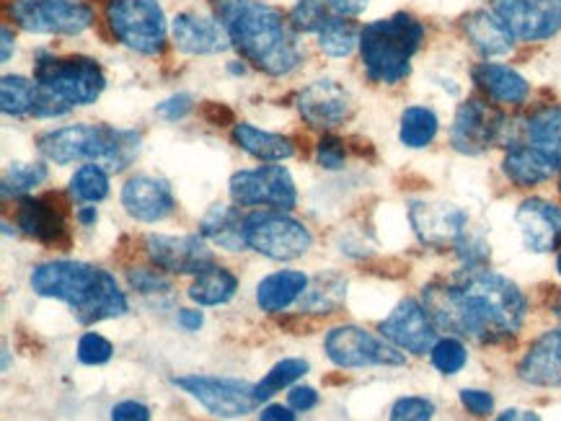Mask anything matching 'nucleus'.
Listing matches in <instances>:
<instances>
[{
	"label": "nucleus",
	"mask_w": 561,
	"mask_h": 421,
	"mask_svg": "<svg viewBox=\"0 0 561 421\" xmlns=\"http://www.w3.org/2000/svg\"><path fill=\"white\" fill-rule=\"evenodd\" d=\"M424 308L443 331L492 344L520 331L528 303L507 277L469 267L448 282L424 288Z\"/></svg>",
	"instance_id": "obj_1"
},
{
	"label": "nucleus",
	"mask_w": 561,
	"mask_h": 421,
	"mask_svg": "<svg viewBox=\"0 0 561 421\" xmlns=\"http://www.w3.org/2000/svg\"><path fill=\"white\" fill-rule=\"evenodd\" d=\"M215 11L233 47L251 66L270 75H287L298 68L295 28L277 9L262 0H215Z\"/></svg>",
	"instance_id": "obj_2"
},
{
	"label": "nucleus",
	"mask_w": 561,
	"mask_h": 421,
	"mask_svg": "<svg viewBox=\"0 0 561 421\" xmlns=\"http://www.w3.org/2000/svg\"><path fill=\"white\" fill-rule=\"evenodd\" d=\"M32 290L39 297L60 300L83 326L119 318L129 308L117 280L106 269L85 261L57 259L39 264L32 272Z\"/></svg>",
	"instance_id": "obj_3"
},
{
	"label": "nucleus",
	"mask_w": 561,
	"mask_h": 421,
	"mask_svg": "<svg viewBox=\"0 0 561 421\" xmlns=\"http://www.w3.org/2000/svg\"><path fill=\"white\" fill-rule=\"evenodd\" d=\"M37 98L32 114L53 119L68 114L73 106L93 104L104 94V70L91 57H55L47 49L37 55Z\"/></svg>",
	"instance_id": "obj_4"
},
{
	"label": "nucleus",
	"mask_w": 561,
	"mask_h": 421,
	"mask_svg": "<svg viewBox=\"0 0 561 421\" xmlns=\"http://www.w3.org/2000/svg\"><path fill=\"white\" fill-rule=\"evenodd\" d=\"M140 135L106 125H70L49 130L37 140L39 153L57 166L93 161L106 171H125L140 155Z\"/></svg>",
	"instance_id": "obj_5"
},
{
	"label": "nucleus",
	"mask_w": 561,
	"mask_h": 421,
	"mask_svg": "<svg viewBox=\"0 0 561 421\" xmlns=\"http://www.w3.org/2000/svg\"><path fill=\"white\" fill-rule=\"evenodd\" d=\"M424 39V26L409 13L373 21L359 34L363 66L376 83L393 85L412 70V57Z\"/></svg>",
	"instance_id": "obj_6"
},
{
	"label": "nucleus",
	"mask_w": 561,
	"mask_h": 421,
	"mask_svg": "<svg viewBox=\"0 0 561 421\" xmlns=\"http://www.w3.org/2000/svg\"><path fill=\"white\" fill-rule=\"evenodd\" d=\"M106 24L117 42L140 55L161 52L169 32L158 0H110Z\"/></svg>",
	"instance_id": "obj_7"
},
{
	"label": "nucleus",
	"mask_w": 561,
	"mask_h": 421,
	"mask_svg": "<svg viewBox=\"0 0 561 421\" xmlns=\"http://www.w3.org/2000/svg\"><path fill=\"white\" fill-rule=\"evenodd\" d=\"M247 246L275 261L300 259L313 246L308 227L285 212H251L243 220Z\"/></svg>",
	"instance_id": "obj_8"
},
{
	"label": "nucleus",
	"mask_w": 561,
	"mask_h": 421,
	"mask_svg": "<svg viewBox=\"0 0 561 421\" xmlns=\"http://www.w3.org/2000/svg\"><path fill=\"white\" fill-rule=\"evenodd\" d=\"M176 388H182L192 398H197L213 417L239 419L256 409V385L233 377H210V375H184L174 377Z\"/></svg>",
	"instance_id": "obj_9"
},
{
	"label": "nucleus",
	"mask_w": 561,
	"mask_h": 421,
	"mask_svg": "<svg viewBox=\"0 0 561 421\" xmlns=\"http://www.w3.org/2000/svg\"><path fill=\"white\" fill-rule=\"evenodd\" d=\"M9 16L34 34H81L93 24V11L78 0H13Z\"/></svg>",
	"instance_id": "obj_10"
},
{
	"label": "nucleus",
	"mask_w": 561,
	"mask_h": 421,
	"mask_svg": "<svg viewBox=\"0 0 561 421\" xmlns=\"http://www.w3.org/2000/svg\"><path fill=\"white\" fill-rule=\"evenodd\" d=\"M327 356L340 367H380V365H404L407 356L391 341L373 337L370 331L357 326H340L329 331L323 341Z\"/></svg>",
	"instance_id": "obj_11"
},
{
	"label": "nucleus",
	"mask_w": 561,
	"mask_h": 421,
	"mask_svg": "<svg viewBox=\"0 0 561 421\" xmlns=\"http://www.w3.org/2000/svg\"><path fill=\"white\" fill-rule=\"evenodd\" d=\"M230 197L239 207H272L277 212L293 210L298 202L290 171L275 163L230 176Z\"/></svg>",
	"instance_id": "obj_12"
},
{
	"label": "nucleus",
	"mask_w": 561,
	"mask_h": 421,
	"mask_svg": "<svg viewBox=\"0 0 561 421\" xmlns=\"http://www.w3.org/2000/svg\"><path fill=\"white\" fill-rule=\"evenodd\" d=\"M492 11L523 42L549 39L561 28V0H492Z\"/></svg>",
	"instance_id": "obj_13"
},
{
	"label": "nucleus",
	"mask_w": 561,
	"mask_h": 421,
	"mask_svg": "<svg viewBox=\"0 0 561 421\" xmlns=\"http://www.w3.org/2000/svg\"><path fill=\"white\" fill-rule=\"evenodd\" d=\"M502 130H505V117L497 109H492L481 98H469L460 104L453 119L450 142L458 153L479 155L502 140Z\"/></svg>",
	"instance_id": "obj_14"
},
{
	"label": "nucleus",
	"mask_w": 561,
	"mask_h": 421,
	"mask_svg": "<svg viewBox=\"0 0 561 421\" xmlns=\"http://www.w3.org/2000/svg\"><path fill=\"white\" fill-rule=\"evenodd\" d=\"M150 261L171 274H203L215 267L213 252L203 235H163L153 233L146 241Z\"/></svg>",
	"instance_id": "obj_15"
},
{
	"label": "nucleus",
	"mask_w": 561,
	"mask_h": 421,
	"mask_svg": "<svg viewBox=\"0 0 561 421\" xmlns=\"http://www.w3.org/2000/svg\"><path fill=\"white\" fill-rule=\"evenodd\" d=\"M435 320L430 318L427 308L416 300L407 297L396 305L391 316L380 324V334L393 347L404 349L409 354H427L435 347Z\"/></svg>",
	"instance_id": "obj_16"
},
{
	"label": "nucleus",
	"mask_w": 561,
	"mask_h": 421,
	"mask_svg": "<svg viewBox=\"0 0 561 421\" xmlns=\"http://www.w3.org/2000/svg\"><path fill=\"white\" fill-rule=\"evenodd\" d=\"M409 220L422 244L433 248H456L469 233V215L448 202H414L409 207Z\"/></svg>",
	"instance_id": "obj_17"
},
{
	"label": "nucleus",
	"mask_w": 561,
	"mask_h": 421,
	"mask_svg": "<svg viewBox=\"0 0 561 421\" xmlns=\"http://www.w3.org/2000/svg\"><path fill=\"white\" fill-rule=\"evenodd\" d=\"M298 112L316 130H332L350 117L352 102L344 85L323 78V81H313L300 89Z\"/></svg>",
	"instance_id": "obj_18"
},
{
	"label": "nucleus",
	"mask_w": 561,
	"mask_h": 421,
	"mask_svg": "<svg viewBox=\"0 0 561 421\" xmlns=\"http://www.w3.org/2000/svg\"><path fill=\"white\" fill-rule=\"evenodd\" d=\"M515 223L528 252L551 254L561 244V210L546 199H525L517 207Z\"/></svg>",
	"instance_id": "obj_19"
},
{
	"label": "nucleus",
	"mask_w": 561,
	"mask_h": 421,
	"mask_svg": "<svg viewBox=\"0 0 561 421\" xmlns=\"http://www.w3.org/2000/svg\"><path fill=\"white\" fill-rule=\"evenodd\" d=\"M122 204L127 215L140 220V223H158L174 212V195L163 178L138 174L127 178L122 187Z\"/></svg>",
	"instance_id": "obj_20"
},
{
	"label": "nucleus",
	"mask_w": 561,
	"mask_h": 421,
	"mask_svg": "<svg viewBox=\"0 0 561 421\" xmlns=\"http://www.w3.org/2000/svg\"><path fill=\"white\" fill-rule=\"evenodd\" d=\"M171 37L186 55H218L233 45L220 19L205 16V13L197 11L179 13L174 24H171Z\"/></svg>",
	"instance_id": "obj_21"
},
{
	"label": "nucleus",
	"mask_w": 561,
	"mask_h": 421,
	"mask_svg": "<svg viewBox=\"0 0 561 421\" xmlns=\"http://www.w3.org/2000/svg\"><path fill=\"white\" fill-rule=\"evenodd\" d=\"M517 375L538 388H561V328L546 331L525 352Z\"/></svg>",
	"instance_id": "obj_22"
},
{
	"label": "nucleus",
	"mask_w": 561,
	"mask_h": 421,
	"mask_svg": "<svg viewBox=\"0 0 561 421\" xmlns=\"http://www.w3.org/2000/svg\"><path fill=\"white\" fill-rule=\"evenodd\" d=\"M19 227L42 244L57 246L60 241H68V227H65L62 212L47 199L24 197L19 202Z\"/></svg>",
	"instance_id": "obj_23"
},
{
	"label": "nucleus",
	"mask_w": 561,
	"mask_h": 421,
	"mask_svg": "<svg viewBox=\"0 0 561 421\" xmlns=\"http://www.w3.org/2000/svg\"><path fill=\"white\" fill-rule=\"evenodd\" d=\"M466 39L479 49L484 57H502L515 45L513 32L502 24L494 11H473L460 21Z\"/></svg>",
	"instance_id": "obj_24"
},
{
	"label": "nucleus",
	"mask_w": 561,
	"mask_h": 421,
	"mask_svg": "<svg viewBox=\"0 0 561 421\" xmlns=\"http://www.w3.org/2000/svg\"><path fill=\"white\" fill-rule=\"evenodd\" d=\"M473 83L479 85L492 102L505 106H520L530 94V85L520 73H515L507 66H494V62H484V66L473 68Z\"/></svg>",
	"instance_id": "obj_25"
},
{
	"label": "nucleus",
	"mask_w": 561,
	"mask_h": 421,
	"mask_svg": "<svg viewBox=\"0 0 561 421\" xmlns=\"http://www.w3.org/2000/svg\"><path fill=\"white\" fill-rule=\"evenodd\" d=\"M505 176L517 187H538L557 174L559 166L534 145H513L502 161Z\"/></svg>",
	"instance_id": "obj_26"
},
{
	"label": "nucleus",
	"mask_w": 561,
	"mask_h": 421,
	"mask_svg": "<svg viewBox=\"0 0 561 421\" xmlns=\"http://www.w3.org/2000/svg\"><path fill=\"white\" fill-rule=\"evenodd\" d=\"M308 277L304 272H295V269H285V272H275L264 277L256 288V305L270 316L283 313L290 308L295 300L304 297L308 290Z\"/></svg>",
	"instance_id": "obj_27"
},
{
	"label": "nucleus",
	"mask_w": 561,
	"mask_h": 421,
	"mask_svg": "<svg viewBox=\"0 0 561 421\" xmlns=\"http://www.w3.org/2000/svg\"><path fill=\"white\" fill-rule=\"evenodd\" d=\"M243 220H247V215H241L236 207L215 204L199 220V235L207 241H215L226 252H241V248H249L247 233H243Z\"/></svg>",
	"instance_id": "obj_28"
},
{
	"label": "nucleus",
	"mask_w": 561,
	"mask_h": 421,
	"mask_svg": "<svg viewBox=\"0 0 561 421\" xmlns=\"http://www.w3.org/2000/svg\"><path fill=\"white\" fill-rule=\"evenodd\" d=\"M233 140L236 145L247 150L249 155H254V159L267 161V163L285 161L295 153V142L290 138H285V135H277V132L259 130V127L247 125V122L233 127Z\"/></svg>",
	"instance_id": "obj_29"
},
{
	"label": "nucleus",
	"mask_w": 561,
	"mask_h": 421,
	"mask_svg": "<svg viewBox=\"0 0 561 421\" xmlns=\"http://www.w3.org/2000/svg\"><path fill=\"white\" fill-rule=\"evenodd\" d=\"M525 138L530 145L549 155L561 171V106L536 112L525 125Z\"/></svg>",
	"instance_id": "obj_30"
},
{
	"label": "nucleus",
	"mask_w": 561,
	"mask_h": 421,
	"mask_svg": "<svg viewBox=\"0 0 561 421\" xmlns=\"http://www.w3.org/2000/svg\"><path fill=\"white\" fill-rule=\"evenodd\" d=\"M239 290V280L236 274H230L228 269L222 267H210L205 269L203 274H197V280L192 282L190 297L197 305H207V308H215V305L228 303L230 297Z\"/></svg>",
	"instance_id": "obj_31"
},
{
	"label": "nucleus",
	"mask_w": 561,
	"mask_h": 421,
	"mask_svg": "<svg viewBox=\"0 0 561 421\" xmlns=\"http://www.w3.org/2000/svg\"><path fill=\"white\" fill-rule=\"evenodd\" d=\"M344 292H347V280H342L336 272H321L313 282H308V290L300 297V311L329 313L340 308Z\"/></svg>",
	"instance_id": "obj_32"
},
{
	"label": "nucleus",
	"mask_w": 561,
	"mask_h": 421,
	"mask_svg": "<svg viewBox=\"0 0 561 421\" xmlns=\"http://www.w3.org/2000/svg\"><path fill=\"white\" fill-rule=\"evenodd\" d=\"M359 34L363 32L350 19L332 13L316 32V37H319L321 52H327L329 57H347L355 52V47H359Z\"/></svg>",
	"instance_id": "obj_33"
},
{
	"label": "nucleus",
	"mask_w": 561,
	"mask_h": 421,
	"mask_svg": "<svg viewBox=\"0 0 561 421\" xmlns=\"http://www.w3.org/2000/svg\"><path fill=\"white\" fill-rule=\"evenodd\" d=\"M437 130H440L437 114L433 109H427V106H409V109L401 114L399 138L407 148H427L430 142L435 140Z\"/></svg>",
	"instance_id": "obj_34"
},
{
	"label": "nucleus",
	"mask_w": 561,
	"mask_h": 421,
	"mask_svg": "<svg viewBox=\"0 0 561 421\" xmlns=\"http://www.w3.org/2000/svg\"><path fill=\"white\" fill-rule=\"evenodd\" d=\"M106 195H110V171L99 166V163H85L70 178V197L78 199V202H102Z\"/></svg>",
	"instance_id": "obj_35"
},
{
	"label": "nucleus",
	"mask_w": 561,
	"mask_h": 421,
	"mask_svg": "<svg viewBox=\"0 0 561 421\" xmlns=\"http://www.w3.org/2000/svg\"><path fill=\"white\" fill-rule=\"evenodd\" d=\"M34 98H37V83L24 75H3L0 81V106L9 117L32 114Z\"/></svg>",
	"instance_id": "obj_36"
},
{
	"label": "nucleus",
	"mask_w": 561,
	"mask_h": 421,
	"mask_svg": "<svg viewBox=\"0 0 561 421\" xmlns=\"http://www.w3.org/2000/svg\"><path fill=\"white\" fill-rule=\"evenodd\" d=\"M308 370H311V365H308L306 360H300V356H290V360L277 362V365L256 383L259 404L270 401L272 396L279 394V390L287 388V385H293L298 377H304Z\"/></svg>",
	"instance_id": "obj_37"
},
{
	"label": "nucleus",
	"mask_w": 561,
	"mask_h": 421,
	"mask_svg": "<svg viewBox=\"0 0 561 421\" xmlns=\"http://www.w3.org/2000/svg\"><path fill=\"white\" fill-rule=\"evenodd\" d=\"M47 178V166L45 163H13V166L5 171L3 176V197H26L28 191L37 189L42 182Z\"/></svg>",
	"instance_id": "obj_38"
},
{
	"label": "nucleus",
	"mask_w": 561,
	"mask_h": 421,
	"mask_svg": "<svg viewBox=\"0 0 561 421\" xmlns=\"http://www.w3.org/2000/svg\"><path fill=\"white\" fill-rule=\"evenodd\" d=\"M466 360H469V352L460 344L458 339H437L435 347L430 349V362H433L435 370H440L443 375H456L458 370H463Z\"/></svg>",
	"instance_id": "obj_39"
},
{
	"label": "nucleus",
	"mask_w": 561,
	"mask_h": 421,
	"mask_svg": "<svg viewBox=\"0 0 561 421\" xmlns=\"http://www.w3.org/2000/svg\"><path fill=\"white\" fill-rule=\"evenodd\" d=\"M114 347L110 339H104L102 334H83L78 341V362L81 365H106L112 360Z\"/></svg>",
	"instance_id": "obj_40"
},
{
	"label": "nucleus",
	"mask_w": 561,
	"mask_h": 421,
	"mask_svg": "<svg viewBox=\"0 0 561 421\" xmlns=\"http://www.w3.org/2000/svg\"><path fill=\"white\" fill-rule=\"evenodd\" d=\"M435 404L422 396H404L393 404L388 421H433Z\"/></svg>",
	"instance_id": "obj_41"
},
{
	"label": "nucleus",
	"mask_w": 561,
	"mask_h": 421,
	"mask_svg": "<svg viewBox=\"0 0 561 421\" xmlns=\"http://www.w3.org/2000/svg\"><path fill=\"white\" fill-rule=\"evenodd\" d=\"M316 159H319L323 168L340 171L344 166V159H347V148H344V142L340 138H334V135H323L319 145H316Z\"/></svg>",
	"instance_id": "obj_42"
},
{
	"label": "nucleus",
	"mask_w": 561,
	"mask_h": 421,
	"mask_svg": "<svg viewBox=\"0 0 561 421\" xmlns=\"http://www.w3.org/2000/svg\"><path fill=\"white\" fill-rule=\"evenodd\" d=\"M129 284H133L135 292L146 297H156L163 295V292H171V284L167 277L148 272V269H138V272H129Z\"/></svg>",
	"instance_id": "obj_43"
},
{
	"label": "nucleus",
	"mask_w": 561,
	"mask_h": 421,
	"mask_svg": "<svg viewBox=\"0 0 561 421\" xmlns=\"http://www.w3.org/2000/svg\"><path fill=\"white\" fill-rule=\"evenodd\" d=\"M192 106H194V102H192L190 94H174V96H169L167 102H161L156 106V114H158V117L176 122V119H182L192 112Z\"/></svg>",
	"instance_id": "obj_44"
},
{
	"label": "nucleus",
	"mask_w": 561,
	"mask_h": 421,
	"mask_svg": "<svg viewBox=\"0 0 561 421\" xmlns=\"http://www.w3.org/2000/svg\"><path fill=\"white\" fill-rule=\"evenodd\" d=\"M460 404L466 406V411H471L473 417H489L494 411V398L486 390H460Z\"/></svg>",
	"instance_id": "obj_45"
},
{
	"label": "nucleus",
	"mask_w": 561,
	"mask_h": 421,
	"mask_svg": "<svg viewBox=\"0 0 561 421\" xmlns=\"http://www.w3.org/2000/svg\"><path fill=\"white\" fill-rule=\"evenodd\" d=\"M112 421H150V409L140 401H122L112 409Z\"/></svg>",
	"instance_id": "obj_46"
},
{
	"label": "nucleus",
	"mask_w": 561,
	"mask_h": 421,
	"mask_svg": "<svg viewBox=\"0 0 561 421\" xmlns=\"http://www.w3.org/2000/svg\"><path fill=\"white\" fill-rule=\"evenodd\" d=\"M287 404H290V409L295 411H311L319 406V394H316L313 388H308V385H298V388H293L290 396H287Z\"/></svg>",
	"instance_id": "obj_47"
},
{
	"label": "nucleus",
	"mask_w": 561,
	"mask_h": 421,
	"mask_svg": "<svg viewBox=\"0 0 561 421\" xmlns=\"http://www.w3.org/2000/svg\"><path fill=\"white\" fill-rule=\"evenodd\" d=\"M365 5H368V0H329V11H332L334 16H344V19H352L357 16V13H363Z\"/></svg>",
	"instance_id": "obj_48"
},
{
	"label": "nucleus",
	"mask_w": 561,
	"mask_h": 421,
	"mask_svg": "<svg viewBox=\"0 0 561 421\" xmlns=\"http://www.w3.org/2000/svg\"><path fill=\"white\" fill-rule=\"evenodd\" d=\"M259 421H295V417H293L290 406L272 404L262 413H259Z\"/></svg>",
	"instance_id": "obj_49"
},
{
	"label": "nucleus",
	"mask_w": 561,
	"mask_h": 421,
	"mask_svg": "<svg viewBox=\"0 0 561 421\" xmlns=\"http://www.w3.org/2000/svg\"><path fill=\"white\" fill-rule=\"evenodd\" d=\"M176 320H179V326L186 328V331H199V328H203V324H205L203 313H199V311H179Z\"/></svg>",
	"instance_id": "obj_50"
},
{
	"label": "nucleus",
	"mask_w": 561,
	"mask_h": 421,
	"mask_svg": "<svg viewBox=\"0 0 561 421\" xmlns=\"http://www.w3.org/2000/svg\"><path fill=\"white\" fill-rule=\"evenodd\" d=\"M494 421H541V417L534 411H523V409H510L505 413H500Z\"/></svg>",
	"instance_id": "obj_51"
},
{
	"label": "nucleus",
	"mask_w": 561,
	"mask_h": 421,
	"mask_svg": "<svg viewBox=\"0 0 561 421\" xmlns=\"http://www.w3.org/2000/svg\"><path fill=\"white\" fill-rule=\"evenodd\" d=\"M0 34H3V55H0V60L9 62L11 60V52H13V45H16V42H13L9 26H3V32H0Z\"/></svg>",
	"instance_id": "obj_52"
},
{
	"label": "nucleus",
	"mask_w": 561,
	"mask_h": 421,
	"mask_svg": "<svg viewBox=\"0 0 561 421\" xmlns=\"http://www.w3.org/2000/svg\"><path fill=\"white\" fill-rule=\"evenodd\" d=\"M78 220H81L83 225L96 223V210H93V207H83V210H78Z\"/></svg>",
	"instance_id": "obj_53"
},
{
	"label": "nucleus",
	"mask_w": 561,
	"mask_h": 421,
	"mask_svg": "<svg viewBox=\"0 0 561 421\" xmlns=\"http://www.w3.org/2000/svg\"><path fill=\"white\" fill-rule=\"evenodd\" d=\"M553 308H557V313H559V318H561V300H559V303H557V305H553Z\"/></svg>",
	"instance_id": "obj_54"
},
{
	"label": "nucleus",
	"mask_w": 561,
	"mask_h": 421,
	"mask_svg": "<svg viewBox=\"0 0 561 421\" xmlns=\"http://www.w3.org/2000/svg\"><path fill=\"white\" fill-rule=\"evenodd\" d=\"M557 269H559V274H561V254H559V259H557Z\"/></svg>",
	"instance_id": "obj_55"
},
{
	"label": "nucleus",
	"mask_w": 561,
	"mask_h": 421,
	"mask_svg": "<svg viewBox=\"0 0 561 421\" xmlns=\"http://www.w3.org/2000/svg\"><path fill=\"white\" fill-rule=\"evenodd\" d=\"M559 187H561V182H559Z\"/></svg>",
	"instance_id": "obj_56"
}]
</instances>
